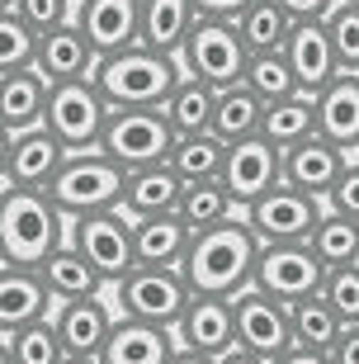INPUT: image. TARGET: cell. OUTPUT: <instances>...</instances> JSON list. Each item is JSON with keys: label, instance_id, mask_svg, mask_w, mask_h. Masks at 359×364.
Listing matches in <instances>:
<instances>
[{"label": "cell", "instance_id": "6da1fadb", "mask_svg": "<svg viewBox=\"0 0 359 364\" xmlns=\"http://www.w3.org/2000/svg\"><path fill=\"white\" fill-rule=\"evenodd\" d=\"M255 260H260L255 232L246 228V218H232V223H218V228H208V232H194L180 274H185L189 294L237 298L241 289H251Z\"/></svg>", "mask_w": 359, "mask_h": 364}, {"label": "cell", "instance_id": "7a4b0ae2", "mask_svg": "<svg viewBox=\"0 0 359 364\" xmlns=\"http://www.w3.org/2000/svg\"><path fill=\"white\" fill-rule=\"evenodd\" d=\"M180 76H185L180 57L151 53V48H142V43L100 57L95 71H90V81L100 85V95L109 100V109H161L166 95L180 85Z\"/></svg>", "mask_w": 359, "mask_h": 364}, {"label": "cell", "instance_id": "3957f363", "mask_svg": "<svg viewBox=\"0 0 359 364\" xmlns=\"http://www.w3.org/2000/svg\"><path fill=\"white\" fill-rule=\"evenodd\" d=\"M62 242H67V218L57 213L48 189L10 185L5 208H0V256H5V265L38 270Z\"/></svg>", "mask_w": 359, "mask_h": 364}, {"label": "cell", "instance_id": "277c9868", "mask_svg": "<svg viewBox=\"0 0 359 364\" xmlns=\"http://www.w3.org/2000/svg\"><path fill=\"white\" fill-rule=\"evenodd\" d=\"M123 180L128 171L109 161L105 151H71L62 171L53 176L48 185V199L57 203V213L76 223V218H90V213H105V208H119L123 203Z\"/></svg>", "mask_w": 359, "mask_h": 364}, {"label": "cell", "instance_id": "5b68a950", "mask_svg": "<svg viewBox=\"0 0 359 364\" xmlns=\"http://www.w3.org/2000/svg\"><path fill=\"white\" fill-rule=\"evenodd\" d=\"M175 147V133L161 109H109L100 151L119 171H142V166H161Z\"/></svg>", "mask_w": 359, "mask_h": 364}, {"label": "cell", "instance_id": "8992f818", "mask_svg": "<svg viewBox=\"0 0 359 364\" xmlns=\"http://www.w3.org/2000/svg\"><path fill=\"white\" fill-rule=\"evenodd\" d=\"M109 123V100L100 95L95 81H67L48 90L43 128L62 142L67 151H95Z\"/></svg>", "mask_w": 359, "mask_h": 364}, {"label": "cell", "instance_id": "52a82bcc", "mask_svg": "<svg viewBox=\"0 0 359 364\" xmlns=\"http://www.w3.org/2000/svg\"><path fill=\"white\" fill-rule=\"evenodd\" d=\"M246 62H251V53H246V43H241V33H237L232 19H199V24L189 28L185 48H180L185 76L213 85V90L237 85L241 71H246Z\"/></svg>", "mask_w": 359, "mask_h": 364}, {"label": "cell", "instance_id": "ba28073f", "mask_svg": "<svg viewBox=\"0 0 359 364\" xmlns=\"http://www.w3.org/2000/svg\"><path fill=\"white\" fill-rule=\"evenodd\" d=\"M189 284L180 270H151V265H137L133 274H123L114 284V303H119V317H137V322L166 326L175 331L180 317L189 308Z\"/></svg>", "mask_w": 359, "mask_h": 364}, {"label": "cell", "instance_id": "9c48e42d", "mask_svg": "<svg viewBox=\"0 0 359 364\" xmlns=\"http://www.w3.org/2000/svg\"><path fill=\"white\" fill-rule=\"evenodd\" d=\"M71 246L80 256L90 260L100 279L114 289L123 274L137 270V256H133V218L123 208H105V213H90V218H76L71 223Z\"/></svg>", "mask_w": 359, "mask_h": 364}, {"label": "cell", "instance_id": "30bf717a", "mask_svg": "<svg viewBox=\"0 0 359 364\" xmlns=\"http://www.w3.org/2000/svg\"><path fill=\"white\" fill-rule=\"evenodd\" d=\"M321 208H326L321 199H312V194H303V189H293L279 180L251 208H241V218H246V228L255 232L260 246H284V242H307L312 228H317V218H321Z\"/></svg>", "mask_w": 359, "mask_h": 364}, {"label": "cell", "instance_id": "8fae6325", "mask_svg": "<svg viewBox=\"0 0 359 364\" xmlns=\"http://www.w3.org/2000/svg\"><path fill=\"white\" fill-rule=\"evenodd\" d=\"M232 317H237V350L255 360L274 364L279 355L293 350V326H289V303L260 294V289H241L232 298Z\"/></svg>", "mask_w": 359, "mask_h": 364}, {"label": "cell", "instance_id": "7c38bea8", "mask_svg": "<svg viewBox=\"0 0 359 364\" xmlns=\"http://www.w3.org/2000/svg\"><path fill=\"white\" fill-rule=\"evenodd\" d=\"M321 279H326V265L312 256V246L307 242H284V246H260L251 289L279 298V303H298V298L317 294Z\"/></svg>", "mask_w": 359, "mask_h": 364}, {"label": "cell", "instance_id": "4fadbf2b", "mask_svg": "<svg viewBox=\"0 0 359 364\" xmlns=\"http://www.w3.org/2000/svg\"><path fill=\"white\" fill-rule=\"evenodd\" d=\"M284 180V151L269 147L265 137H246V142H227V166H223V185L237 199V208H251L260 194Z\"/></svg>", "mask_w": 359, "mask_h": 364}, {"label": "cell", "instance_id": "5bb4252c", "mask_svg": "<svg viewBox=\"0 0 359 364\" xmlns=\"http://www.w3.org/2000/svg\"><path fill=\"white\" fill-rule=\"evenodd\" d=\"M175 346L194 355H208V360H223V355L237 350V317H232V298H208L194 294L189 298L185 317L175 326Z\"/></svg>", "mask_w": 359, "mask_h": 364}, {"label": "cell", "instance_id": "9a60e30c", "mask_svg": "<svg viewBox=\"0 0 359 364\" xmlns=\"http://www.w3.org/2000/svg\"><path fill=\"white\" fill-rule=\"evenodd\" d=\"M284 62H289L293 81H298L303 95H321L326 90V85L341 76V62H336L326 19H303V24H293L289 43H284Z\"/></svg>", "mask_w": 359, "mask_h": 364}, {"label": "cell", "instance_id": "2e32d148", "mask_svg": "<svg viewBox=\"0 0 359 364\" xmlns=\"http://www.w3.org/2000/svg\"><path fill=\"white\" fill-rule=\"evenodd\" d=\"M76 24L95 57L123 53L142 38V0H76Z\"/></svg>", "mask_w": 359, "mask_h": 364}, {"label": "cell", "instance_id": "e0dca14e", "mask_svg": "<svg viewBox=\"0 0 359 364\" xmlns=\"http://www.w3.org/2000/svg\"><path fill=\"white\" fill-rule=\"evenodd\" d=\"M95 62H100V57H95L90 38L80 33L76 19H71V24H62V28H48V33H38V48H33V71H38L48 85L90 81Z\"/></svg>", "mask_w": 359, "mask_h": 364}, {"label": "cell", "instance_id": "ac0fdd59", "mask_svg": "<svg viewBox=\"0 0 359 364\" xmlns=\"http://www.w3.org/2000/svg\"><path fill=\"white\" fill-rule=\"evenodd\" d=\"M350 166V151H341L336 142H326L321 133L303 137L298 147L284 151V185L303 189V194H312V199L326 203V194L336 189V180H341V171Z\"/></svg>", "mask_w": 359, "mask_h": 364}, {"label": "cell", "instance_id": "d6986e66", "mask_svg": "<svg viewBox=\"0 0 359 364\" xmlns=\"http://www.w3.org/2000/svg\"><path fill=\"white\" fill-rule=\"evenodd\" d=\"M67 156H71V151L62 147L48 128L14 133L10 137V161H5V180H10V185H19V189H48Z\"/></svg>", "mask_w": 359, "mask_h": 364}, {"label": "cell", "instance_id": "ffe728a7", "mask_svg": "<svg viewBox=\"0 0 359 364\" xmlns=\"http://www.w3.org/2000/svg\"><path fill=\"white\" fill-rule=\"evenodd\" d=\"M53 308L57 303L48 298L38 270H19V265L0 270V336H14L43 317H53Z\"/></svg>", "mask_w": 359, "mask_h": 364}, {"label": "cell", "instance_id": "44dd1931", "mask_svg": "<svg viewBox=\"0 0 359 364\" xmlns=\"http://www.w3.org/2000/svg\"><path fill=\"white\" fill-rule=\"evenodd\" d=\"M171 355H175V331L137 322V317H114L100 364H166Z\"/></svg>", "mask_w": 359, "mask_h": 364}, {"label": "cell", "instance_id": "7402d4cb", "mask_svg": "<svg viewBox=\"0 0 359 364\" xmlns=\"http://www.w3.org/2000/svg\"><path fill=\"white\" fill-rule=\"evenodd\" d=\"M194 232L180 223V213H156V218H133V256L137 265L151 270H180Z\"/></svg>", "mask_w": 359, "mask_h": 364}, {"label": "cell", "instance_id": "603a6c76", "mask_svg": "<svg viewBox=\"0 0 359 364\" xmlns=\"http://www.w3.org/2000/svg\"><path fill=\"white\" fill-rule=\"evenodd\" d=\"M53 322L67 355H95L100 360L109 331H114V312H109L105 298H76V303H57Z\"/></svg>", "mask_w": 359, "mask_h": 364}, {"label": "cell", "instance_id": "cb8c5ba5", "mask_svg": "<svg viewBox=\"0 0 359 364\" xmlns=\"http://www.w3.org/2000/svg\"><path fill=\"white\" fill-rule=\"evenodd\" d=\"M317 133L341 151H359V76L341 71L317 95Z\"/></svg>", "mask_w": 359, "mask_h": 364}, {"label": "cell", "instance_id": "d4e9b609", "mask_svg": "<svg viewBox=\"0 0 359 364\" xmlns=\"http://www.w3.org/2000/svg\"><path fill=\"white\" fill-rule=\"evenodd\" d=\"M48 90H53V85L43 81L33 67L5 71V76H0V128H5V133H28V128H43Z\"/></svg>", "mask_w": 359, "mask_h": 364}, {"label": "cell", "instance_id": "484cf974", "mask_svg": "<svg viewBox=\"0 0 359 364\" xmlns=\"http://www.w3.org/2000/svg\"><path fill=\"white\" fill-rule=\"evenodd\" d=\"M43 274V289H48V298L53 303H76V298H100V289H105V279H100V270H95L90 260L80 256L76 246H71V237L62 246H57L53 256L38 265Z\"/></svg>", "mask_w": 359, "mask_h": 364}, {"label": "cell", "instance_id": "4316f807", "mask_svg": "<svg viewBox=\"0 0 359 364\" xmlns=\"http://www.w3.org/2000/svg\"><path fill=\"white\" fill-rule=\"evenodd\" d=\"M180 189L185 180L175 176L171 166H142V171H128L123 180V213L128 218H156V213H175L180 208Z\"/></svg>", "mask_w": 359, "mask_h": 364}, {"label": "cell", "instance_id": "83f0119b", "mask_svg": "<svg viewBox=\"0 0 359 364\" xmlns=\"http://www.w3.org/2000/svg\"><path fill=\"white\" fill-rule=\"evenodd\" d=\"M199 24V10L194 0H142V48L166 57H180L189 28Z\"/></svg>", "mask_w": 359, "mask_h": 364}, {"label": "cell", "instance_id": "f1b7e54d", "mask_svg": "<svg viewBox=\"0 0 359 364\" xmlns=\"http://www.w3.org/2000/svg\"><path fill=\"white\" fill-rule=\"evenodd\" d=\"M213 109H218L213 85L194 81V76H180V85L166 95L161 114H166L175 137H194V133H213Z\"/></svg>", "mask_w": 359, "mask_h": 364}, {"label": "cell", "instance_id": "f546056e", "mask_svg": "<svg viewBox=\"0 0 359 364\" xmlns=\"http://www.w3.org/2000/svg\"><path fill=\"white\" fill-rule=\"evenodd\" d=\"M289 326H293V350H312V355H326L336 346V336L345 331V322H341L336 308L321 298V289L312 298L289 303Z\"/></svg>", "mask_w": 359, "mask_h": 364}, {"label": "cell", "instance_id": "4dcf8cb0", "mask_svg": "<svg viewBox=\"0 0 359 364\" xmlns=\"http://www.w3.org/2000/svg\"><path fill=\"white\" fill-rule=\"evenodd\" d=\"M237 24V33H241V43H246V53H284V43H289V33H293V19L289 10H284L279 0H251L246 10L232 19Z\"/></svg>", "mask_w": 359, "mask_h": 364}, {"label": "cell", "instance_id": "1f68e13d", "mask_svg": "<svg viewBox=\"0 0 359 364\" xmlns=\"http://www.w3.org/2000/svg\"><path fill=\"white\" fill-rule=\"evenodd\" d=\"M317 133V95H289V100H274L265 105V123H260V137H265L269 147H298L303 137Z\"/></svg>", "mask_w": 359, "mask_h": 364}, {"label": "cell", "instance_id": "d6a6232c", "mask_svg": "<svg viewBox=\"0 0 359 364\" xmlns=\"http://www.w3.org/2000/svg\"><path fill=\"white\" fill-rule=\"evenodd\" d=\"M260 123H265V100L251 90L246 81L218 90V109H213V133L223 142H246V137H260Z\"/></svg>", "mask_w": 359, "mask_h": 364}, {"label": "cell", "instance_id": "836d02e7", "mask_svg": "<svg viewBox=\"0 0 359 364\" xmlns=\"http://www.w3.org/2000/svg\"><path fill=\"white\" fill-rule=\"evenodd\" d=\"M180 223H185L189 232H208L218 228V223H232V218H241L237 199L227 194L223 180H194V185L180 189Z\"/></svg>", "mask_w": 359, "mask_h": 364}, {"label": "cell", "instance_id": "e575fe53", "mask_svg": "<svg viewBox=\"0 0 359 364\" xmlns=\"http://www.w3.org/2000/svg\"><path fill=\"white\" fill-rule=\"evenodd\" d=\"M175 176L194 185V180H223V166H227V142L218 133H194V137H175L171 156H166Z\"/></svg>", "mask_w": 359, "mask_h": 364}, {"label": "cell", "instance_id": "d590c367", "mask_svg": "<svg viewBox=\"0 0 359 364\" xmlns=\"http://www.w3.org/2000/svg\"><path fill=\"white\" fill-rule=\"evenodd\" d=\"M312 246V256L326 265V270H341V265H359V223L345 213H336V208H321L317 228L307 237Z\"/></svg>", "mask_w": 359, "mask_h": 364}, {"label": "cell", "instance_id": "8d00e7d4", "mask_svg": "<svg viewBox=\"0 0 359 364\" xmlns=\"http://www.w3.org/2000/svg\"><path fill=\"white\" fill-rule=\"evenodd\" d=\"M10 341V360L14 364H62L67 360V346L57 336V322L53 317H43V322L24 326V331H14Z\"/></svg>", "mask_w": 359, "mask_h": 364}, {"label": "cell", "instance_id": "74e56055", "mask_svg": "<svg viewBox=\"0 0 359 364\" xmlns=\"http://www.w3.org/2000/svg\"><path fill=\"white\" fill-rule=\"evenodd\" d=\"M241 81L251 85L265 105L298 95V81H293V71H289V62H284V53H255L251 62H246V71H241Z\"/></svg>", "mask_w": 359, "mask_h": 364}, {"label": "cell", "instance_id": "f35d334b", "mask_svg": "<svg viewBox=\"0 0 359 364\" xmlns=\"http://www.w3.org/2000/svg\"><path fill=\"white\" fill-rule=\"evenodd\" d=\"M33 48H38V33L5 5V10H0V76H5V71L33 67Z\"/></svg>", "mask_w": 359, "mask_h": 364}, {"label": "cell", "instance_id": "ab89813d", "mask_svg": "<svg viewBox=\"0 0 359 364\" xmlns=\"http://www.w3.org/2000/svg\"><path fill=\"white\" fill-rule=\"evenodd\" d=\"M326 33H331L341 71H355L359 76V5L355 0H336V10L326 14Z\"/></svg>", "mask_w": 359, "mask_h": 364}, {"label": "cell", "instance_id": "60d3db41", "mask_svg": "<svg viewBox=\"0 0 359 364\" xmlns=\"http://www.w3.org/2000/svg\"><path fill=\"white\" fill-rule=\"evenodd\" d=\"M321 298L336 308V317L345 326L359 322V265H341V270H326L321 279Z\"/></svg>", "mask_w": 359, "mask_h": 364}, {"label": "cell", "instance_id": "b9f144b4", "mask_svg": "<svg viewBox=\"0 0 359 364\" xmlns=\"http://www.w3.org/2000/svg\"><path fill=\"white\" fill-rule=\"evenodd\" d=\"M10 10L33 33H48V28H62V24L76 19V0H10Z\"/></svg>", "mask_w": 359, "mask_h": 364}, {"label": "cell", "instance_id": "7bdbcfd3", "mask_svg": "<svg viewBox=\"0 0 359 364\" xmlns=\"http://www.w3.org/2000/svg\"><path fill=\"white\" fill-rule=\"evenodd\" d=\"M326 208H336V213H345L359 223V156H350V166L341 171L336 189L326 194Z\"/></svg>", "mask_w": 359, "mask_h": 364}, {"label": "cell", "instance_id": "ee69618b", "mask_svg": "<svg viewBox=\"0 0 359 364\" xmlns=\"http://www.w3.org/2000/svg\"><path fill=\"white\" fill-rule=\"evenodd\" d=\"M326 360H331V364H359V322L345 326V331L336 336V346L326 350Z\"/></svg>", "mask_w": 359, "mask_h": 364}, {"label": "cell", "instance_id": "f6af8a7d", "mask_svg": "<svg viewBox=\"0 0 359 364\" xmlns=\"http://www.w3.org/2000/svg\"><path fill=\"white\" fill-rule=\"evenodd\" d=\"M279 5L298 19V24H303V19H326V14L336 10V0H279Z\"/></svg>", "mask_w": 359, "mask_h": 364}, {"label": "cell", "instance_id": "bcb514c9", "mask_svg": "<svg viewBox=\"0 0 359 364\" xmlns=\"http://www.w3.org/2000/svg\"><path fill=\"white\" fill-rule=\"evenodd\" d=\"M246 5H251V0H194L199 19H237Z\"/></svg>", "mask_w": 359, "mask_h": 364}, {"label": "cell", "instance_id": "7dc6e473", "mask_svg": "<svg viewBox=\"0 0 359 364\" xmlns=\"http://www.w3.org/2000/svg\"><path fill=\"white\" fill-rule=\"evenodd\" d=\"M274 364H331L326 355H312V350H289V355H279Z\"/></svg>", "mask_w": 359, "mask_h": 364}, {"label": "cell", "instance_id": "c3c4849f", "mask_svg": "<svg viewBox=\"0 0 359 364\" xmlns=\"http://www.w3.org/2000/svg\"><path fill=\"white\" fill-rule=\"evenodd\" d=\"M166 364H218V360H208V355H194V350H180V346H175V355Z\"/></svg>", "mask_w": 359, "mask_h": 364}, {"label": "cell", "instance_id": "681fc988", "mask_svg": "<svg viewBox=\"0 0 359 364\" xmlns=\"http://www.w3.org/2000/svg\"><path fill=\"white\" fill-rule=\"evenodd\" d=\"M218 364H265V360H255V355H246V350H232V355H223Z\"/></svg>", "mask_w": 359, "mask_h": 364}, {"label": "cell", "instance_id": "f907efd6", "mask_svg": "<svg viewBox=\"0 0 359 364\" xmlns=\"http://www.w3.org/2000/svg\"><path fill=\"white\" fill-rule=\"evenodd\" d=\"M10 137L14 133H5V128H0V176H5V161H10Z\"/></svg>", "mask_w": 359, "mask_h": 364}, {"label": "cell", "instance_id": "816d5d0a", "mask_svg": "<svg viewBox=\"0 0 359 364\" xmlns=\"http://www.w3.org/2000/svg\"><path fill=\"white\" fill-rule=\"evenodd\" d=\"M62 364H100V360H95V355H67Z\"/></svg>", "mask_w": 359, "mask_h": 364}, {"label": "cell", "instance_id": "f5cc1de1", "mask_svg": "<svg viewBox=\"0 0 359 364\" xmlns=\"http://www.w3.org/2000/svg\"><path fill=\"white\" fill-rule=\"evenodd\" d=\"M0 364H14L10 360V341H5V336H0Z\"/></svg>", "mask_w": 359, "mask_h": 364}, {"label": "cell", "instance_id": "db71d44e", "mask_svg": "<svg viewBox=\"0 0 359 364\" xmlns=\"http://www.w3.org/2000/svg\"><path fill=\"white\" fill-rule=\"evenodd\" d=\"M5 194H10V180L0 176V208H5Z\"/></svg>", "mask_w": 359, "mask_h": 364}, {"label": "cell", "instance_id": "11a10c76", "mask_svg": "<svg viewBox=\"0 0 359 364\" xmlns=\"http://www.w3.org/2000/svg\"><path fill=\"white\" fill-rule=\"evenodd\" d=\"M5 5H10V0H0V10H5Z\"/></svg>", "mask_w": 359, "mask_h": 364}, {"label": "cell", "instance_id": "9f6ffc18", "mask_svg": "<svg viewBox=\"0 0 359 364\" xmlns=\"http://www.w3.org/2000/svg\"><path fill=\"white\" fill-rule=\"evenodd\" d=\"M0 270H5V256H0Z\"/></svg>", "mask_w": 359, "mask_h": 364}, {"label": "cell", "instance_id": "6f0895ef", "mask_svg": "<svg viewBox=\"0 0 359 364\" xmlns=\"http://www.w3.org/2000/svg\"><path fill=\"white\" fill-rule=\"evenodd\" d=\"M355 5H359V0H355Z\"/></svg>", "mask_w": 359, "mask_h": 364}]
</instances>
